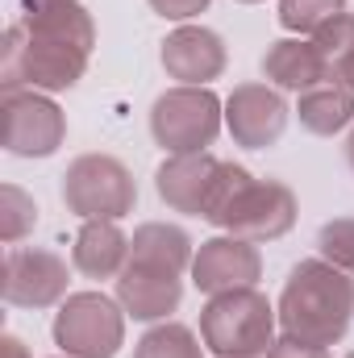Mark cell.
<instances>
[{
    "instance_id": "4fadbf2b",
    "label": "cell",
    "mask_w": 354,
    "mask_h": 358,
    "mask_svg": "<svg viewBox=\"0 0 354 358\" xmlns=\"http://www.w3.org/2000/svg\"><path fill=\"white\" fill-rule=\"evenodd\" d=\"M163 67L183 88H204L225 71V42L204 25H179L163 42Z\"/></svg>"
},
{
    "instance_id": "7a4b0ae2",
    "label": "cell",
    "mask_w": 354,
    "mask_h": 358,
    "mask_svg": "<svg viewBox=\"0 0 354 358\" xmlns=\"http://www.w3.org/2000/svg\"><path fill=\"white\" fill-rule=\"evenodd\" d=\"M275 317L288 338H300L325 350L338 346L354 317V275L338 271L325 259L296 263L279 292Z\"/></svg>"
},
{
    "instance_id": "8fae6325",
    "label": "cell",
    "mask_w": 354,
    "mask_h": 358,
    "mask_svg": "<svg viewBox=\"0 0 354 358\" xmlns=\"http://www.w3.org/2000/svg\"><path fill=\"white\" fill-rule=\"evenodd\" d=\"M288 100L267 84H242L225 100V125L238 146L246 150H267L283 138L288 129Z\"/></svg>"
},
{
    "instance_id": "30bf717a",
    "label": "cell",
    "mask_w": 354,
    "mask_h": 358,
    "mask_svg": "<svg viewBox=\"0 0 354 358\" xmlns=\"http://www.w3.org/2000/svg\"><path fill=\"white\" fill-rule=\"evenodd\" d=\"M0 296L13 308H50L55 300L67 296V263L50 250L13 246L4 255Z\"/></svg>"
},
{
    "instance_id": "9a60e30c",
    "label": "cell",
    "mask_w": 354,
    "mask_h": 358,
    "mask_svg": "<svg viewBox=\"0 0 354 358\" xmlns=\"http://www.w3.org/2000/svg\"><path fill=\"white\" fill-rule=\"evenodd\" d=\"M263 76L283 92H309L317 84H330L325 59L317 55L313 42H300V38H279V42L267 46Z\"/></svg>"
},
{
    "instance_id": "cb8c5ba5",
    "label": "cell",
    "mask_w": 354,
    "mask_h": 358,
    "mask_svg": "<svg viewBox=\"0 0 354 358\" xmlns=\"http://www.w3.org/2000/svg\"><path fill=\"white\" fill-rule=\"evenodd\" d=\"M267 358H330L325 346H313V342H300V338H275V346L267 350Z\"/></svg>"
},
{
    "instance_id": "ffe728a7",
    "label": "cell",
    "mask_w": 354,
    "mask_h": 358,
    "mask_svg": "<svg viewBox=\"0 0 354 358\" xmlns=\"http://www.w3.org/2000/svg\"><path fill=\"white\" fill-rule=\"evenodd\" d=\"M313 46H317V55L325 59L330 80H338V76L346 71V63L354 59V13H338L334 21H325V25L313 34Z\"/></svg>"
},
{
    "instance_id": "52a82bcc",
    "label": "cell",
    "mask_w": 354,
    "mask_h": 358,
    "mask_svg": "<svg viewBox=\"0 0 354 358\" xmlns=\"http://www.w3.org/2000/svg\"><path fill=\"white\" fill-rule=\"evenodd\" d=\"M138 187L113 155H80L63 176V204L84 221H117L134 213Z\"/></svg>"
},
{
    "instance_id": "83f0119b",
    "label": "cell",
    "mask_w": 354,
    "mask_h": 358,
    "mask_svg": "<svg viewBox=\"0 0 354 358\" xmlns=\"http://www.w3.org/2000/svg\"><path fill=\"white\" fill-rule=\"evenodd\" d=\"M346 163H351V171H354V129H351V138H346Z\"/></svg>"
},
{
    "instance_id": "277c9868",
    "label": "cell",
    "mask_w": 354,
    "mask_h": 358,
    "mask_svg": "<svg viewBox=\"0 0 354 358\" xmlns=\"http://www.w3.org/2000/svg\"><path fill=\"white\" fill-rule=\"evenodd\" d=\"M200 342L221 358H259L275 346V308L255 287L208 296L200 313Z\"/></svg>"
},
{
    "instance_id": "44dd1931",
    "label": "cell",
    "mask_w": 354,
    "mask_h": 358,
    "mask_svg": "<svg viewBox=\"0 0 354 358\" xmlns=\"http://www.w3.org/2000/svg\"><path fill=\"white\" fill-rule=\"evenodd\" d=\"M338 13H346V0H279V25L292 34H317Z\"/></svg>"
},
{
    "instance_id": "603a6c76",
    "label": "cell",
    "mask_w": 354,
    "mask_h": 358,
    "mask_svg": "<svg viewBox=\"0 0 354 358\" xmlns=\"http://www.w3.org/2000/svg\"><path fill=\"white\" fill-rule=\"evenodd\" d=\"M317 250L325 263H334L338 271L354 275V217H334L321 225L317 234Z\"/></svg>"
},
{
    "instance_id": "4dcf8cb0",
    "label": "cell",
    "mask_w": 354,
    "mask_h": 358,
    "mask_svg": "<svg viewBox=\"0 0 354 358\" xmlns=\"http://www.w3.org/2000/svg\"><path fill=\"white\" fill-rule=\"evenodd\" d=\"M259 358H267V355H259Z\"/></svg>"
},
{
    "instance_id": "5bb4252c",
    "label": "cell",
    "mask_w": 354,
    "mask_h": 358,
    "mask_svg": "<svg viewBox=\"0 0 354 358\" xmlns=\"http://www.w3.org/2000/svg\"><path fill=\"white\" fill-rule=\"evenodd\" d=\"M179 296H183L179 275H159V271H142L129 263L117 275V300L134 321H163L167 313L179 308Z\"/></svg>"
},
{
    "instance_id": "7402d4cb",
    "label": "cell",
    "mask_w": 354,
    "mask_h": 358,
    "mask_svg": "<svg viewBox=\"0 0 354 358\" xmlns=\"http://www.w3.org/2000/svg\"><path fill=\"white\" fill-rule=\"evenodd\" d=\"M34 225H38V208H34V200H29L21 187L4 183V187H0V238H4L8 246H17Z\"/></svg>"
},
{
    "instance_id": "e0dca14e",
    "label": "cell",
    "mask_w": 354,
    "mask_h": 358,
    "mask_svg": "<svg viewBox=\"0 0 354 358\" xmlns=\"http://www.w3.org/2000/svg\"><path fill=\"white\" fill-rule=\"evenodd\" d=\"M192 242L179 225H163V221H150V225H138L134 238H129V267L142 271H159V275H183L192 267Z\"/></svg>"
},
{
    "instance_id": "484cf974",
    "label": "cell",
    "mask_w": 354,
    "mask_h": 358,
    "mask_svg": "<svg viewBox=\"0 0 354 358\" xmlns=\"http://www.w3.org/2000/svg\"><path fill=\"white\" fill-rule=\"evenodd\" d=\"M0 350H4V358H29V350H25V342H21V338H13V334H4Z\"/></svg>"
},
{
    "instance_id": "d6986e66",
    "label": "cell",
    "mask_w": 354,
    "mask_h": 358,
    "mask_svg": "<svg viewBox=\"0 0 354 358\" xmlns=\"http://www.w3.org/2000/svg\"><path fill=\"white\" fill-rule=\"evenodd\" d=\"M134 358H204V342L187 325L163 321L142 334V342L134 346Z\"/></svg>"
},
{
    "instance_id": "d4e9b609",
    "label": "cell",
    "mask_w": 354,
    "mask_h": 358,
    "mask_svg": "<svg viewBox=\"0 0 354 358\" xmlns=\"http://www.w3.org/2000/svg\"><path fill=\"white\" fill-rule=\"evenodd\" d=\"M150 8H155L159 17H167V21H187V17L204 13L208 0H150Z\"/></svg>"
},
{
    "instance_id": "2e32d148",
    "label": "cell",
    "mask_w": 354,
    "mask_h": 358,
    "mask_svg": "<svg viewBox=\"0 0 354 358\" xmlns=\"http://www.w3.org/2000/svg\"><path fill=\"white\" fill-rule=\"evenodd\" d=\"M71 263L88 279H117L129 263V238L117 221H84V229L76 234Z\"/></svg>"
},
{
    "instance_id": "f546056e",
    "label": "cell",
    "mask_w": 354,
    "mask_h": 358,
    "mask_svg": "<svg viewBox=\"0 0 354 358\" xmlns=\"http://www.w3.org/2000/svg\"><path fill=\"white\" fill-rule=\"evenodd\" d=\"M346 358H354V350H351V355H346Z\"/></svg>"
},
{
    "instance_id": "ba28073f",
    "label": "cell",
    "mask_w": 354,
    "mask_h": 358,
    "mask_svg": "<svg viewBox=\"0 0 354 358\" xmlns=\"http://www.w3.org/2000/svg\"><path fill=\"white\" fill-rule=\"evenodd\" d=\"M67 121L46 92L13 88L0 104V142L17 159H46L63 146Z\"/></svg>"
},
{
    "instance_id": "8992f818",
    "label": "cell",
    "mask_w": 354,
    "mask_h": 358,
    "mask_svg": "<svg viewBox=\"0 0 354 358\" xmlns=\"http://www.w3.org/2000/svg\"><path fill=\"white\" fill-rule=\"evenodd\" d=\"M125 342V308L104 292H76L55 317V346L67 358H113Z\"/></svg>"
},
{
    "instance_id": "4316f807",
    "label": "cell",
    "mask_w": 354,
    "mask_h": 358,
    "mask_svg": "<svg viewBox=\"0 0 354 358\" xmlns=\"http://www.w3.org/2000/svg\"><path fill=\"white\" fill-rule=\"evenodd\" d=\"M338 84H346V88L354 92V59H351V63H346V71H342V76H338Z\"/></svg>"
},
{
    "instance_id": "9c48e42d",
    "label": "cell",
    "mask_w": 354,
    "mask_h": 358,
    "mask_svg": "<svg viewBox=\"0 0 354 358\" xmlns=\"http://www.w3.org/2000/svg\"><path fill=\"white\" fill-rule=\"evenodd\" d=\"M292 221H296L292 187H283L275 179H250L229 200V208L221 213L217 225L234 238H246V242H275L292 229Z\"/></svg>"
},
{
    "instance_id": "f1b7e54d",
    "label": "cell",
    "mask_w": 354,
    "mask_h": 358,
    "mask_svg": "<svg viewBox=\"0 0 354 358\" xmlns=\"http://www.w3.org/2000/svg\"><path fill=\"white\" fill-rule=\"evenodd\" d=\"M242 4H259V0H242Z\"/></svg>"
},
{
    "instance_id": "ac0fdd59",
    "label": "cell",
    "mask_w": 354,
    "mask_h": 358,
    "mask_svg": "<svg viewBox=\"0 0 354 358\" xmlns=\"http://www.w3.org/2000/svg\"><path fill=\"white\" fill-rule=\"evenodd\" d=\"M296 113H300V125H304L309 134L334 138V134H342L346 125H354V92L346 88V84H338V80L317 84V88L300 92Z\"/></svg>"
},
{
    "instance_id": "6da1fadb",
    "label": "cell",
    "mask_w": 354,
    "mask_h": 358,
    "mask_svg": "<svg viewBox=\"0 0 354 358\" xmlns=\"http://www.w3.org/2000/svg\"><path fill=\"white\" fill-rule=\"evenodd\" d=\"M96 25L80 0H21L4 34V92H67L88 71Z\"/></svg>"
},
{
    "instance_id": "7c38bea8",
    "label": "cell",
    "mask_w": 354,
    "mask_h": 358,
    "mask_svg": "<svg viewBox=\"0 0 354 358\" xmlns=\"http://www.w3.org/2000/svg\"><path fill=\"white\" fill-rule=\"evenodd\" d=\"M263 275V259L255 250V242L246 238H213L196 250L192 259V283L204 296H221V292H238V287H255V279Z\"/></svg>"
},
{
    "instance_id": "3957f363",
    "label": "cell",
    "mask_w": 354,
    "mask_h": 358,
    "mask_svg": "<svg viewBox=\"0 0 354 358\" xmlns=\"http://www.w3.org/2000/svg\"><path fill=\"white\" fill-rule=\"evenodd\" d=\"M246 167H234V163H221L213 159L208 150L204 155H171L159 176L155 187L163 196V204H171L176 213H192V217H204V221H221V213L229 208V200L250 183Z\"/></svg>"
},
{
    "instance_id": "5b68a950",
    "label": "cell",
    "mask_w": 354,
    "mask_h": 358,
    "mask_svg": "<svg viewBox=\"0 0 354 358\" xmlns=\"http://www.w3.org/2000/svg\"><path fill=\"white\" fill-rule=\"evenodd\" d=\"M225 104L208 88H171L150 108V134L167 155H204L221 134Z\"/></svg>"
}]
</instances>
